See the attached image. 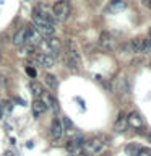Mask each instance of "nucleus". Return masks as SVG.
<instances>
[{
	"label": "nucleus",
	"mask_w": 151,
	"mask_h": 156,
	"mask_svg": "<svg viewBox=\"0 0 151 156\" xmlns=\"http://www.w3.org/2000/svg\"><path fill=\"white\" fill-rule=\"evenodd\" d=\"M65 65L70 68L72 72H80L81 70V55L78 51L76 44L68 39L65 44Z\"/></svg>",
	"instance_id": "f257e3e1"
},
{
	"label": "nucleus",
	"mask_w": 151,
	"mask_h": 156,
	"mask_svg": "<svg viewBox=\"0 0 151 156\" xmlns=\"http://www.w3.org/2000/svg\"><path fill=\"white\" fill-rule=\"evenodd\" d=\"M33 24L42 36L49 37V36H54V34H55V26H54L52 23H49L46 18H42L36 8L33 10Z\"/></svg>",
	"instance_id": "f03ea898"
},
{
	"label": "nucleus",
	"mask_w": 151,
	"mask_h": 156,
	"mask_svg": "<svg viewBox=\"0 0 151 156\" xmlns=\"http://www.w3.org/2000/svg\"><path fill=\"white\" fill-rule=\"evenodd\" d=\"M70 13H72V7L68 3V0H58L52 5V15L57 21H67L70 18Z\"/></svg>",
	"instance_id": "7ed1b4c3"
},
{
	"label": "nucleus",
	"mask_w": 151,
	"mask_h": 156,
	"mask_svg": "<svg viewBox=\"0 0 151 156\" xmlns=\"http://www.w3.org/2000/svg\"><path fill=\"white\" fill-rule=\"evenodd\" d=\"M104 141L99 136H94V138H90L83 143V151L86 154H99L102 150H104Z\"/></svg>",
	"instance_id": "20e7f679"
},
{
	"label": "nucleus",
	"mask_w": 151,
	"mask_h": 156,
	"mask_svg": "<svg viewBox=\"0 0 151 156\" xmlns=\"http://www.w3.org/2000/svg\"><path fill=\"white\" fill-rule=\"evenodd\" d=\"M42 41H44V36L34 28V24L26 26V44H29L33 47H37Z\"/></svg>",
	"instance_id": "39448f33"
},
{
	"label": "nucleus",
	"mask_w": 151,
	"mask_h": 156,
	"mask_svg": "<svg viewBox=\"0 0 151 156\" xmlns=\"http://www.w3.org/2000/svg\"><path fill=\"white\" fill-rule=\"evenodd\" d=\"M99 46L102 49H106V51H112V49L117 47V41L109 31H102L99 34Z\"/></svg>",
	"instance_id": "423d86ee"
},
{
	"label": "nucleus",
	"mask_w": 151,
	"mask_h": 156,
	"mask_svg": "<svg viewBox=\"0 0 151 156\" xmlns=\"http://www.w3.org/2000/svg\"><path fill=\"white\" fill-rule=\"evenodd\" d=\"M127 124H128V127H132V129L141 132V129L145 127V120L138 112L133 111V112H130V114H127Z\"/></svg>",
	"instance_id": "0eeeda50"
},
{
	"label": "nucleus",
	"mask_w": 151,
	"mask_h": 156,
	"mask_svg": "<svg viewBox=\"0 0 151 156\" xmlns=\"http://www.w3.org/2000/svg\"><path fill=\"white\" fill-rule=\"evenodd\" d=\"M36 62L42 68H52L54 65H55V57H52L51 54L39 52V54H36Z\"/></svg>",
	"instance_id": "6e6552de"
},
{
	"label": "nucleus",
	"mask_w": 151,
	"mask_h": 156,
	"mask_svg": "<svg viewBox=\"0 0 151 156\" xmlns=\"http://www.w3.org/2000/svg\"><path fill=\"white\" fill-rule=\"evenodd\" d=\"M63 133H65V130H63V125H62V120L60 119H54L52 124H51V135L54 136L55 140H60Z\"/></svg>",
	"instance_id": "1a4fd4ad"
},
{
	"label": "nucleus",
	"mask_w": 151,
	"mask_h": 156,
	"mask_svg": "<svg viewBox=\"0 0 151 156\" xmlns=\"http://www.w3.org/2000/svg\"><path fill=\"white\" fill-rule=\"evenodd\" d=\"M31 109H33V115L37 119V117H41V115L44 114V112H46V111L49 109V107H47L46 102H44V101L41 99V98H39V99H34V101H33Z\"/></svg>",
	"instance_id": "9d476101"
},
{
	"label": "nucleus",
	"mask_w": 151,
	"mask_h": 156,
	"mask_svg": "<svg viewBox=\"0 0 151 156\" xmlns=\"http://www.w3.org/2000/svg\"><path fill=\"white\" fill-rule=\"evenodd\" d=\"M128 129V124H127V114L120 112L119 117L115 119V124H114V130L119 132V133H124V132Z\"/></svg>",
	"instance_id": "9b49d317"
},
{
	"label": "nucleus",
	"mask_w": 151,
	"mask_h": 156,
	"mask_svg": "<svg viewBox=\"0 0 151 156\" xmlns=\"http://www.w3.org/2000/svg\"><path fill=\"white\" fill-rule=\"evenodd\" d=\"M39 12V15H41L42 18H46L49 23H52V24H55V18H54V15H52V10H49L46 5H37V7H34Z\"/></svg>",
	"instance_id": "f8f14e48"
},
{
	"label": "nucleus",
	"mask_w": 151,
	"mask_h": 156,
	"mask_svg": "<svg viewBox=\"0 0 151 156\" xmlns=\"http://www.w3.org/2000/svg\"><path fill=\"white\" fill-rule=\"evenodd\" d=\"M13 44L16 47H21L23 44H26V26L21 28V29H18L16 33H15V36H13Z\"/></svg>",
	"instance_id": "ddd939ff"
},
{
	"label": "nucleus",
	"mask_w": 151,
	"mask_h": 156,
	"mask_svg": "<svg viewBox=\"0 0 151 156\" xmlns=\"http://www.w3.org/2000/svg\"><path fill=\"white\" fill-rule=\"evenodd\" d=\"M41 98H42V101L47 104V107H51V109H54L55 112L58 111V101H57L52 94H49V93H44Z\"/></svg>",
	"instance_id": "4468645a"
},
{
	"label": "nucleus",
	"mask_w": 151,
	"mask_h": 156,
	"mask_svg": "<svg viewBox=\"0 0 151 156\" xmlns=\"http://www.w3.org/2000/svg\"><path fill=\"white\" fill-rule=\"evenodd\" d=\"M29 90H31L33 96L36 98V99H39V98L44 94V88H42L41 83H37V81H31V83H29Z\"/></svg>",
	"instance_id": "2eb2a0df"
},
{
	"label": "nucleus",
	"mask_w": 151,
	"mask_h": 156,
	"mask_svg": "<svg viewBox=\"0 0 151 156\" xmlns=\"http://www.w3.org/2000/svg\"><path fill=\"white\" fill-rule=\"evenodd\" d=\"M44 83H46L51 90H57L58 88V80H57L55 75H52V73H46V75H44Z\"/></svg>",
	"instance_id": "dca6fc26"
},
{
	"label": "nucleus",
	"mask_w": 151,
	"mask_h": 156,
	"mask_svg": "<svg viewBox=\"0 0 151 156\" xmlns=\"http://www.w3.org/2000/svg\"><path fill=\"white\" fill-rule=\"evenodd\" d=\"M33 52H34V47H33V46H29V44H23V46L19 47L18 55H19V57H26V55H31Z\"/></svg>",
	"instance_id": "f3484780"
},
{
	"label": "nucleus",
	"mask_w": 151,
	"mask_h": 156,
	"mask_svg": "<svg viewBox=\"0 0 151 156\" xmlns=\"http://www.w3.org/2000/svg\"><path fill=\"white\" fill-rule=\"evenodd\" d=\"M138 148H140V146H136V145L132 143V145H128V146L125 148V151H127L130 156H136V153H138Z\"/></svg>",
	"instance_id": "a211bd4d"
},
{
	"label": "nucleus",
	"mask_w": 151,
	"mask_h": 156,
	"mask_svg": "<svg viewBox=\"0 0 151 156\" xmlns=\"http://www.w3.org/2000/svg\"><path fill=\"white\" fill-rule=\"evenodd\" d=\"M62 125H63V130H72L73 129V122L68 119V117H63L62 119Z\"/></svg>",
	"instance_id": "6ab92c4d"
},
{
	"label": "nucleus",
	"mask_w": 151,
	"mask_h": 156,
	"mask_svg": "<svg viewBox=\"0 0 151 156\" xmlns=\"http://www.w3.org/2000/svg\"><path fill=\"white\" fill-rule=\"evenodd\" d=\"M117 88H119V91H124V93L127 91V80L124 76L119 78V85H117Z\"/></svg>",
	"instance_id": "aec40b11"
},
{
	"label": "nucleus",
	"mask_w": 151,
	"mask_h": 156,
	"mask_svg": "<svg viewBox=\"0 0 151 156\" xmlns=\"http://www.w3.org/2000/svg\"><path fill=\"white\" fill-rule=\"evenodd\" d=\"M136 156H151V148H146V146H143V148H138V153H136Z\"/></svg>",
	"instance_id": "412c9836"
},
{
	"label": "nucleus",
	"mask_w": 151,
	"mask_h": 156,
	"mask_svg": "<svg viewBox=\"0 0 151 156\" xmlns=\"http://www.w3.org/2000/svg\"><path fill=\"white\" fill-rule=\"evenodd\" d=\"M8 83H10L8 76H7V75H3V73H0V88H7V86H8Z\"/></svg>",
	"instance_id": "4be33fe9"
},
{
	"label": "nucleus",
	"mask_w": 151,
	"mask_h": 156,
	"mask_svg": "<svg viewBox=\"0 0 151 156\" xmlns=\"http://www.w3.org/2000/svg\"><path fill=\"white\" fill-rule=\"evenodd\" d=\"M65 148H67V151H72V153H75V151L78 150L76 146H75V143H73V140H68V141H67Z\"/></svg>",
	"instance_id": "5701e85b"
},
{
	"label": "nucleus",
	"mask_w": 151,
	"mask_h": 156,
	"mask_svg": "<svg viewBox=\"0 0 151 156\" xmlns=\"http://www.w3.org/2000/svg\"><path fill=\"white\" fill-rule=\"evenodd\" d=\"M111 7H115V8H124V2H122V0H111Z\"/></svg>",
	"instance_id": "b1692460"
},
{
	"label": "nucleus",
	"mask_w": 151,
	"mask_h": 156,
	"mask_svg": "<svg viewBox=\"0 0 151 156\" xmlns=\"http://www.w3.org/2000/svg\"><path fill=\"white\" fill-rule=\"evenodd\" d=\"M26 73H28V75L31 76V78H34V76H36V70H34L33 67H26Z\"/></svg>",
	"instance_id": "393cba45"
},
{
	"label": "nucleus",
	"mask_w": 151,
	"mask_h": 156,
	"mask_svg": "<svg viewBox=\"0 0 151 156\" xmlns=\"http://www.w3.org/2000/svg\"><path fill=\"white\" fill-rule=\"evenodd\" d=\"M76 156H90V154H86L85 151H78V153H76Z\"/></svg>",
	"instance_id": "a878e982"
},
{
	"label": "nucleus",
	"mask_w": 151,
	"mask_h": 156,
	"mask_svg": "<svg viewBox=\"0 0 151 156\" xmlns=\"http://www.w3.org/2000/svg\"><path fill=\"white\" fill-rule=\"evenodd\" d=\"M145 5H146V7H148V8L151 10V0H145Z\"/></svg>",
	"instance_id": "bb28decb"
},
{
	"label": "nucleus",
	"mask_w": 151,
	"mask_h": 156,
	"mask_svg": "<svg viewBox=\"0 0 151 156\" xmlns=\"http://www.w3.org/2000/svg\"><path fill=\"white\" fill-rule=\"evenodd\" d=\"M26 146H28V148H33L34 143H33V141H28V145H26Z\"/></svg>",
	"instance_id": "cd10ccee"
},
{
	"label": "nucleus",
	"mask_w": 151,
	"mask_h": 156,
	"mask_svg": "<svg viewBox=\"0 0 151 156\" xmlns=\"http://www.w3.org/2000/svg\"><path fill=\"white\" fill-rule=\"evenodd\" d=\"M5 156H13V154H12V151H7V153H5Z\"/></svg>",
	"instance_id": "c85d7f7f"
},
{
	"label": "nucleus",
	"mask_w": 151,
	"mask_h": 156,
	"mask_svg": "<svg viewBox=\"0 0 151 156\" xmlns=\"http://www.w3.org/2000/svg\"><path fill=\"white\" fill-rule=\"evenodd\" d=\"M3 115V112H2V106H0V117H2Z\"/></svg>",
	"instance_id": "c756f323"
},
{
	"label": "nucleus",
	"mask_w": 151,
	"mask_h": 156,
	"mask_svg": "<svg viewBox=\"0 0 151 156\" xmlns=\"http://www.w3.org/2000/svg\"><path fill=\"white\" fill-rule=\"evenodd\" d=\"M148 140L151 141V133H148Z\"/></svg>",
	"instance_id": "7c9ffc66"
},
{
	"label": "nucleus",
	"mask_w": 151,
	"mask_h": 156,
	"mask_svg": "<svg viewBox=\"0 0 151 156\" xmlns=\"http://www.w3.org/2000/svg\"><path fill=\"white\" fill-rule=\"evenodd\" d=\"M2 46H3V42H2V41H0V49H2Z\"/></svg>",
	"instance_id": "2f4dec72"
},
{
	"label": "nucleus",
	"mask_w": 151,
	"mask_h": 156,
	"mask_svg": "<svg viewBox=\"0 0 151 156\" xmlns=\"http://www.w3.org/2000/svg\"><path fill=\"white\" fill-rule=\"evenodd\" d=\"M0 62H2V54H0Z\"/></svg>",
	"instance_id": "473e14b6"
},
{
	"label": "nucleus",
	"mask_w": 151,
	"mask_h": 156,
	"mask_svg": "<svg viewBox=\"0 0 151 156\" xmlns=\"http://www.w3.org/2000/svg\"><path fill=\"white\" fill-rule=\"evenodd\" d=\"M101 156H111V154H101Z\"/></svg>",
	"instance_id": "72a5a7b5"
}]
</instances>
